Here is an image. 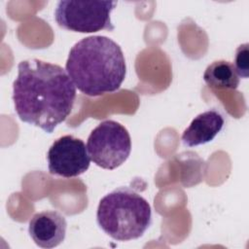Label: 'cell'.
<instances>
[{"label":"cell","mask_w":249,"mask_h":249,"mask_svg":"<svg viewBox=\"0 0 249 249\" xmlns=\"http://www.w3.org/2000/svg\"><path fill=\"white\" fill-rule=\"evenodd\" d=\"M75 98L76 87L58 64L37 58L18 63L13 101L20 121L52 133L70 115Z\"/></svg>","instance_id":"obj_1"},{"label":"cell","mask_w":249,"mask_h":249,"mask_svg":"<svg viewBox=\"0 0 249 249\" xmlns=\"http://www.w3.org/2000/svg\"><path fill=\"white\" fill-rule=\"evenodd\" d=\"M65 70L81 92L100 96L120 89L126 65L119 44L106 36L95 35L83 38L71 48Z\"/></svg>","instance_id":"obj_2"},{"label":"cell","mask_w":249,"mask_h":249,"mask_svg":"<svg viewBox=\"0 0 249 249\" xmlns=\"http://www.w3.org/2000/svg\"><path fill=\"white\" fill-rule=\"evenodd\" d=\"M96 220L113 239L128 241L145 233L152 223V210L142 196L130 188L121 187L100 199Z\"/></svg>","instance_id":"obj_3"},{"label":"cell","mask_w":249,"mask_h":249,"mask_svg":"<svg viewBox=\"0 0 249 249\" xmlns=\"http://www.w3.org/2000/svg\"><path fill=\"white\" fill-rule=\"evenodd\" d=\"M116 1H58L54 10V19L63 29L93 33L101 30H114L111 12Z\"/></svg>","instance_id":"obj_4"},{"label":"cell","mask_w":249,"mask_h":249,"mask_svg":"<svg viewBox=\"0 0 249 249\" xmlns=\"http://www.w3.org/2000/svg\"><path fill=\"white\" fill-rule=\"evenodd\" d=\"M87 149L93 163L101 168L113 170L129 157V132L120 123L105 120L91 130L88 137Z\"/></svg>","instance_id":"obj_5"},{"label":"cell","mask_w":249,"mask_h":249,"mask_svg":"<svg viewBox=\"0 0 249 249\" xmlns=\"http://www.w3.org/2000/svg\"><path fill=\"white\" fill-rule=\"evenodd\" d=\"M47 160L50 173L64 178L85 173L90 164L85 142L73 135H63L54 140L49 148Z\"/></svg>","instance_id":"obj_6"},{"label":"cell","mask_w":249,"mask_h":249,"mask_svg":"<svg viewBox=\"0 0 249 249\" xmlns=\"http://www.w3.org/2000/svg\"><path fill=\"white\" fill-rule=\"evenodd\" d=\"M65 217L55 210H46L33 215L29 221L28 232L36 245L42 248L58 246L66 235Z\"/></svg>","instance_id":"obj_7"},{"label":"cell","mask_w":249,"mask_h":249,"mask_svg":"<svg viewBox=\"0 0 249 249\" xmlns=\"http://www.w3.org/2000/svg\"><path fill=\"white\" fill-rule=\"evenodd\" d=\"M224 118L216 110L198 114L183 131L182 142L185 146L195 147L211 142L224 126Z\"/></svg>","instance_id":"obj_8"},{"label":"cell","mask_w":249,"mask_h":249,"mask_svg":"<svg viewBox=\"0 0 249 249\" xmlns=\"http://www.w3.org/2000/svg\"><path fill=\"white\" fill-rule=\"evenodd\" d=\"M203 80L209 88L216 89H235L239 86L234 66L227 60H216L209 64L203 73Z\"/></svg>","instance_id":"obj_9"},{"label":"cell","mask_w":249,"mask_h":249,"mask_svg":"<svg viewBox=\"0 0 249 249\" xmlns=\"http://www.w3.org/2000/svg\"><path fill=\"white\" fill-rule=\"evenodd\" d=\"M248 43L240 45L234 54V69L238 75V77L241 78H248L249 75V62H248Z\"/></svg>","instance_id":"obj_10"}]
</instances>
